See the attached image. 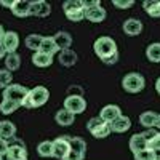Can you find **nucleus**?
I'll list each match as a JSON object with an SVG mask.
<instances>
[{
  "mask_svg": "<svg viewBox=\"0 0 160 160\" xmlns=\"http://www.w3.org/2000/svg\"><path fill=\"white\" fill-rule=\"evenodd\" d=\"M50 99V91L43 85H37L32 90H29V95L22 102V108L26 109H35V108H42L45 106Z\"/></svg>",
  "mask_w": 160,
  "mask_h": 160,
  "instance_id": "f257e3e1",
  "label": "nucleus"
},
{
  "mask_svg": "<svg viewBox=\"0 0 160 160\" xmlns=\"http://www.w3.org/2000/svg\"><path fill=\"white\" fill-rule=\"evenodd\" d=\"M93 50H95L96 53V56L104 61V59H108L109 56L115 55V53H118L117 50V43H115V40L109 35H102L99 38L95 40V43H93Z\"/></svg>",
  "mask_w": 160,
  "mask_h": 160,
  "instance_id": "f03ea898",
  "label": "nucleus"
},
{
  "mask_svg": "<svg viewBox=\"0 0 160 160\" xmlns=\"http://www.w3.org/2000/svg\"><path fill=\"white\" fill-rule=\"evenodd\" d=\"M122 87L127 93H131V95H135V93H139L144 90L146 87V78L142 77V74L139 72H128L123 78H122Z\"/></svg>",
  "mask_w": 160,
  "mask_h": 160,
  "instance_id": "7ed1b4c3",
  "label": "nucleus"
},
{
  "mask_svg": "<svg viewBox=\"0 0 160 160\" xmlns=\"http://www.w3.org/2000/svg\"><path fill=\"white\" fill-rule=\"evenodd\" d=\"M28 95H29V88H26L24 85H19V83H11L2 91V99H8L22 106Z\"/></svg>",
  "mask_w": 160,
  "mask_h": 160,
  "instance_id": "20e7f679",
  "label": "nucleus"
},
{
  "mask_svg": "<svg viewBox=\"0 0 160 160\" xmlns=\"http://www.w3.org/2000/svg\"><path fill=\"white\" fill-rule=\"evenodd\" d=\"M5 157L7 160H28V148L21 139L11 138V141L8 142V152Z\"/></svg>",
  "mask_w": 160,
  "mask_h": 160,
  "instance_id": "39448f33",
  "label": "nucleus"
},
{
  "mask_svg": "<svg viewBox=\"0 0 160 160\" xmlns=\"http://www.w3.org/2000/svg\"><path fill=\"white\" fill-rule=\"evenodd\" d=\"M64 109L69 111L74 115L82 114L87 109V101H85L83 96H80V95H69L68 98L64 99Z\"/></svg>",
  "mask_w": 160,
  "mask_h": 160,
  "instance_id": "423d86ee",
  "label": "nucleus"
},
{
  "mask_svg": "<svg viewBox=\"0 0 160 160\" xmlns=\"http://www.w3.org/2000/svg\"><path fill=\"white\" fill-rule=\"evenodd\" d=\"M69 141H71V136H58L55 141H53V157H56L59 160H64V157L71 151Z\"/></svg>",
  "mask_w": 160,
  "mask_h": 160,
  "instance_id": "0eeeda50",
  "label": "nucleus"
},
{
  "mask_svg": "<svg viewBox=\"0 0 160 160\" xmlns=\"http://www.w3.org/2000/svg\"><path fill=\"white\" fill-rule=\"evenodd\" d=\"M120 115H122V109H120L117 104H108V106H104V108L99 111L98 117L106 123H112L114 120L118 118Z\"/></svg>",
  "mask_w": 160,
  "mask_h": 160,
  "instance_id": "6e6552de",
  "label": "nucleus"
},
{
  "mask_svg": "<svg viewBox=\"0 0 160 160\" xmlns=\"http://www.w3.org/2000/svg\"><path fill=\"white\" fill-rule=\"evenodd\" d=\"M2 47L7 51V55L8 53H16V50L19 47V35H18V32L7 31L3 38H2Z\"/></svg>",
  "mask_w": 160,
  "mask_h": 160,
  "instance_id": "1a4fd4ad",
  "label": "nucleus"
},
{
  "mask_svg": "<svg viewBox=\"0 0 160 160\" xmlns=\"http://www.w3.org/2000/svg\"><path fill=\"white\" fill-rule=\"evenodd\" d=\"M51 13V5L45 0H37V2H31V16L35 18H47Z\"/></svg>",
  "mask_w": 160,
  "mask_h": 160,
  "instance_id": "9d476101",
  "label": "nucleus"
},
{
  "mask_svg": "<svg viewBox=\"0 0 160 160\" xmlns=\"http://www.w3.org/2000/svg\"><path fill=\"white\" fill-rule=\"evenodd\" d=\"M10 10L16 18H28V16H31V2H26V0H15Z\"/></svg>",
  "mask_w": 160,
  "mask_h": 160,
  "instance_id": "9b49d317",
  "label": "nucleus"
},
{
  "mask_svg": "<svg viewBox=\"0 0 160 160\" xmlns=\"http://www.w3.org/2000/svg\"><path fill=\"white\" fill-rule=\"evenodd\" d=\"M122 29L127 35H139L142 32V22L136 18H128L123 21Z\"/></svg>",
  "mask_w": 160,
  "mask_h": 160,
  "instance_id": "f8f14e48",
  "label": "nucleus"
},
{
  "mask_svg": "<svg viewBox=\"0 0 160 160\" xmlns=\"http://www.w3.org/2000/svg\"><path fill=\"white\" fill-rule=\"evenodd\" d=\"M85 13V19L91 21V22H102L106 19V10L99 5V7H93V8H87L83 10Z\"/></svg>",
  "mask_w": 160,
  "mask_h": 160,
  "instance_id": "ddd939ff",
  "label": "nucleus"
},
{
  "mask_svg": "<svg viewBox=\"0 0 160 160\" xmlns=\"http://www.w3.org/2000/svg\"><path fill=\"white\" fill-rule=\"evenodd\" d=\"M53 40H55V43L58 47L59 51L62 50H69L71 45H72V35L69 32H64V31H59L53 35Z\"/></svg>",
  "mask_w": 160,
  "mask_h": 160,
  "instance_id": "4468645a",
  "label": "nucleus"
},
{
  "mask_svg": "<svg viewBox=\"0 0 160 160\" xmlns=\"http://www.w3.org/2000/svg\"><path fill=\"white\" fill-rule=\"evenodd\" d=\"M77 53L74 50H62L59 51V55H58V61L61 66H64V68H72V66L77 64Z\"/></svg>",
  "mask_w": 160,
  "mask_h": 160,
  "instance_id": "2eb2a0df",
  "label": "nucleus"
},
{
  "mask_svg": "<svg viewBox=\"0 0 160 160\" xmlns=\"http://www.w3.org/2000/svg\"><path fill=\"white\" fill-rule=\"evenodd\" d=\"M111 131L112 133H125L131 128V120L127 115H120L118 118H115L112 123H109Z\"/></svg>",
  "mask_w": 160,
  "mask_h": 160,
  "instance_id": "dca6fc26",
  "label": "nucleus"
},
{
  "mask_svg": "<svg viewBox=\"0 0 160 160\" xmlns=\"http://www.w3.org/2000/svg\"><path fill=\"white\" fill-rule=\"evenodd\" d=\"M128 146H130V151L133 154H136V152H141L144 149H148V141L144 139V136L141 135V133H136V135H133L130 138Z\"/></svg>",
  "mask_w": 160,
  "mask_h": 160,
  "instance_id": "f3484780",
  "label": "nucleus"
},
{
  "mask_svg": "<svg viewBox=\"0 0 160 160\" xmlns=\"http://www.w3.org/2000/svg\"><path fill=\"white\" fill-rule=\"evenodd\" d=\"M16 135V125L10 120H0V138L11 139Z\"/></svg>",
  "mask_w": 160,
  "mask_h": 160,
  "instance_id": "a211bd4d",
  "label": "nucleus"
},
{
  "mask_svg": "<svg viewBox=\"0 0 160 160\" xmlns=\"http://www.w3.org/2000/svg\"><path fill=\"white\" fill-rule=\"evenodd\" d=\"M55 120H56V123H58V125H61V127H69V125H72V123H74L75 115H74V114H71L69 111H66V109L62 108V109H59V111L56 112Z\"/></svg>",
  "mask_w": 160,
  "mask_h": 160,
  "instance_id": "6ab92c4d",
  "label": "nucleus"
},
{
  "mask_svg": "<svg viewBox=\"0 0 160 160\" xmlns=\"http://www.w3.org/2000/svg\"><path fill=\"white\" fill-rule=\"evenodd\" d=\"M51 62H53V56L45 55L42 51H35L32 55V64L35 68H48V66H51Z\"/></svg>",
  "mask_w": 160,
  "mask_h": 160,
  "instance_id": "aec40b11",
  "label": "nucleus"
},
{
  "mask_svg": "<svg viewBox=\"0 0 160 160\" xmlns=\"http://www.w3.org/2000/svg\"><path fill=\"white\" fill-rule=\"evenodd\" d=\"M38 51L45 53V55H50V56H53L55 53H59V50H58V47L55 43V40H53V37H43Z\"/></svg>",
  "mask_w": 160,
  "mask_h": 160,
  "instance_id": "412c9836",
  "label": "nucleus"
},
{
  "mask_svg": "<svg viewBox=\"0 0 160 160\" xmlns=\"http://www.w3.org/2000/svg\"><path fill=\"white\" fill-rule=\"evenodd\" d=\"M157 117L158 114L154 112V111H146L139 115V123L144 127V128H155V122H157Z\"/></svg>",
  "mask_w": 160,
  "mask_h": 160,
  "instance_id": "4be33fe9",
  "label": "nucleus"
},
{
  "mask_svg": "<svg viewBox=\"0 0 160 160\" xmlns=\"http://www.w3.org/2000/svg\"><path fill=\"white\" fill-rule=\"evenodd\" d=\"M21 68V56L18 53H8L5 56V69L10 72H15Z\"/></svg>",
  "mask_w": 160,
  "mask_h": 160,
  "instance_id": "5701e85b",
  "label": "nucleus"
},
{
  "mask_svg": "<svg viewBox=\"0 0 160 160\" xmlns=\"http://www.w3.org/2000/svg\"><path fill=\"white\" fill-rule=\"evenodd\" d=\"M69 146H71V151H75V152L82 154V155H85V152H87V142L80 136H71Z\"/></svg>",
  "mask_w": 160,
  "mask_h": 160,
  "instance_id": "b1692460",
  "label": "nucleus"
},
{
  "mask_svg": "<svg viewBox=\"0 0 160 160\" xmlns=\"http://www.w3.org/2000/svg\"><path fill=\"white\" fill-rule=\"evenodd\" d=\"M146 56L151 62H160V42H154L146 48Z\"/></svg>",
  "mask_w": 160,
  "mask_h": 160,
  "instance_id": "393cba45",
  "label": "nucleus"
},
{
  "mask_svg": "<svg viewBox=\"0 0 160 160\" xmlns=\"http://www.w3.org/2000/svg\"><path fill=\"white\" fill-rule=\"evenodd\" d=\"M144 10L148 11V15L152 18H160V0H148L142 3Z\"/></svg>",
  "mask_w": 160,
  "mask_h": 160,
  "instance_id": "a878e982",
  "label": "nucleus"
},
{
  "mask_svg": "<svg viewBox=\"0 0 160 160\" xmlns=\"http://www.w3.org/2000/svg\"><path fill=\"white\" fill-rule=\"evenodd\" d=\"M37 154L40 157H43V158H50L53 157V141H42V142H38L37 146Z\"/></svg>",
  "mask_w": 160,
  "mask_h": 160,
  "instance_id": "bb28decb",
  "label": "nucleus"
},
{
  "mask_svg": "<svg viewBox=\"0 0 160 160\" xmlns=\"http://www.w3.org/2000/svg\"><path fill=\"white\" fill-rule=\"evenodd\" d=\"M42 35H38V34H29L28 37H26V48H29L32 50L34 53L38 51L40 48V43H42Z\"/></svg>",
  "mask_w": 160,
  "mask_h": 160,
  "instance_id": "cd10ccee",
  "label": "nucleus"
},
{
  "mask_svg": "<svg viewBox=\"0 0 160 160\" xmlns=\"http://www.w3.org/2000/svg\"><path fill=\"white\" fill-rule=\"evenodd\" d=\"M111 127H109V123H106V122H102L99 127H96L95 130L91 131V135L95 136L96 139H102V138H108L109 135H111Z\"/></svg>",
  "mask_w": 160,
  "mask_h": 160,
  "instance_id": "c85d7f7f",
  "label": "nucleus"
},
{
  "mask_svg": "<svg viewBox=\"0 0 160 160\" xmlns=\"http://www.w3.org/2000/svg\"><path fill=\"white\" fill-rule=\"evenodd\" d=\"M21 108L19 104L13 102V101H8V99H2V102H0V112L8 115V114H13L15 111H18Z\"/></svg>",
  "mask_w": 160,
  "mask_h": 160,
  "instance_id": "c756f323",
  "label": "nucleus"
},
{
  "mask_svg": "<svg viewBox=\"0 0 160 160\" xmlns=\"http://www.w3.org/2000/svg\"><path fill=\"white\" fill-rule=\"evenodd\" d=\"M62 10H64V13L74 11V10H83L82 0H68V2L62 3Z\"/></svg>",
  "mask_w": 160,
  "mask_h": 160,
  "instance_id": "7c9ffc66",
  "label": "nucleus"
},
{
  "mask_svg": "<svg viewBox=\"0 0 160 160\" xmlns=\"http://www.w3.org/2000/svg\"><path fill=\"white\" fill-rule=\"evenodd\" d=\"M11 80H13V77H11V72L10 71H7V69H0V88H7V87H10L11 85Z\"/></svg>",
  "mask_w": 160,
  "mask_h": 160,
  "instance_id": "2f4dec72",
  "label": "nucleus"
},
{
  "mask_svg": "<svg viewBox=\"0 0 160 160\" xmlns=\"http://www.w3.org/2000/svg\"><path fill=\"white\" fill-rule=\"evenodd\" d=\"M64 15H66V18H68L69 21H72V22H78V21L85 19V13H83V10H74V11H68V13H64Z\"/></svg>",
  "mask_w": 160,
  "mask_h": 160,
  "instance_id": "473e14b6",
  "label": "nucleus"
},
{
  "mask_svg": "<svg viewBox=\"0 0 160 160\" xmlns=\"http://www.w3.org/2000/svg\"><path fill=\"white\" fill-rule=\"evenodd\" d=\"M155 155H157V154H155L154 151H151V149H144V151L135 154V160H154Z\"/></svg>",
  "mask_w": 160,
  "mask_h": 160,
  "instance_id": "72a5a7b5",
  "label": "nucleus"
},
{
  "mask_svg": "<svg viewBox=\"0 0 160 160\" xmlns=\"http://www.w3.org/2000/svg\"><path fill=\"white\" fill-rule=\"evenodd\" d=\"M112 5H114L115 8H122V10H125V8L135 7V0H114Z\"/></svg>",
  "mask_w": 160,
  "mask_h": 160,
  "instance_id": "f704fd0d",
  "label": "nucleus"
},
{
  "mask_svg": "<svg viewBox=\"0 0 160 160\" xmlns=\"http://www.w3.org/2000/svg\"><path fill=\"white\" fill-rule=\"evenodd\" d=\"M148 149H151V151H154L155 154H158L160 152V133L154 138V139H151L149 142H148Z\"/></svg>",
  "mask_w": 160,
  "mask_h": 160,
  "instance_id": "c9c22d12",
  "label": "nucleus"
},
{
  "mask_svg": "<svg viewBox=\"0 0 160 160\" xmlns=\"http://www.w3.org/2000/svg\"><path fill=\"white\" fill-rule=\"evenodd\" d=\"M101 123H102V120H101L99 117H93V118H90V120H88V123H87V130L91 133L93 130H95L96 127H99Z\"/></svg>",
  "mask_w": 160,
  "mask_h": 160,
  "instance_id": "e433bc0d",
  "label": "nucleus"
},
{
  "mask_svg": "<svg viewBox=\"0 0 160 160\" xmlns=\"http://www.w3.org/2000/svg\"><path fill=\"white\" fill-rule=\"evenodd\" d=\"M141 135L144 136V139H146V141L149 142L151 139H154V138H155V136L158 135V131H157L155 128H149V130H146L144 133H141Z\"/></svg>",
  "mask_w": 160,
  "mask_h": 160,
  "instance_id": "4c0bfd02",
  "label": "nucleus"
},
{
  "mask_svg": "<svg viewBox=\"0 0 160 160\" xmlns=\"http://www.w3.org/2000/svg\"><path fill=\"white\" fill-rule=\"evenodd\" d=\"M83 158H85V155L78 154V152H75V151H69V154L64 157V160H83Z\"/></svg>",
  "mask_w": 160,
  "mask_h": 160,
  "instance_id": "58836bf2",
  "label": "nucleus"
},
{
  "mask_svg": "<svg viewBox=\"0 0 160 160\" xmlns=\"http://www.w3.org/2000/svg\"><path fill=\"white\" fill-rule=\"evenodd\" d=\"M82 5H83V10H87V8H93V7H99L101 2L99 0H82Z\"/></svg>",
  "mask_w": 160,
  "mask_h": 160,
  "instance_id": "ea45409f",
  "label": "nucleus"
},
{
  "mask_svg": "<svg viewBox=\"0 0 160 160\" xmlns=\"http://www.w3.org/2000/svg\"><path fill=\"white\" fill-rule=\"evenodd\" d=\"M7 152H8V141L0 138V157L3 158V155H7Z\"/></svg>",
  "mask_w": 160,
  "mask_h": 160,
  "instance_id": "a19ab883",
  "label": "nucleus"
},
{
  "mask_svg": "<svg viewBox=\"0 0 160 160\" xmlns=\"http://www.w3.org/2000/svg\"><path fill=\"white\" fill-rule=\"evenodd\" d=\"M117 61H118V53H115V55L109 56L108 59H104L102 62H104V64H108V66H112V64H115Z\"/></svg>",
  "mask_w": 160,
  "mask_h": 160,
  "instance_id": "79ce46f5",
  "label": "nucleus"
},
{
  "mask_svg": "<svg viewBox=\"0 0 160 160\" xmlns=\"http://www.w3.org/2000/svg\"><path fill=\"white\" fill-rule=\"evenodd\" d=\"M13 2H5V0H0V7H3V8H11Z\"/></svg>",
  "mask_w": 160,
  "mask_h": 160,
  "instance_id": "37998d69",
  "label": "nucleus"
},
{
  "mask_svg": "<svg viewBox=\"0 0 160 160\" xmlns=\"http://www.w3.org/2000/svg\"><path fill=\"white\" fill-rule=\"evenodd\" d=\"M5 29H3V26L2 24H0V43H2V38H3V35H5Z\"/></svg>",
  "mask_w": 160,
  "mask_h": 160,
  "instance_id": "c03bdc74",
  "label": "nucleus"
},
{
  "mask_svg": "<svg viewBox=\"0 0 160 160\" xmlns=\"http://www.w3.org/2000/svg\"><path fill=\"white\" fill-rule=\"evenodd\" d=\"M7 56V51L3 50V47H2V43H0V59H2V58H5Z\"/></svg>",
  "mask_w": 160,
  "mask_h": 160,
  "instance_id": "a18cd8bd",
  "label": "nucleus"
},
{
  "mask_svg": "<svg viewBox=\"0 0 160 160\" xmlns=\"http://www.w3.org/2000/svg\"><path fill=\"white\" fill-rule=\"evenodd\" d=\"M155 90H157V93L160 95V77L157 78V82H155Z\"/></svg>",
  "mask_w": 160,
  "mask_h": 160,
  "instance_id": "49530a36",
  "label": "nucleus"
},
{
  "mask_svg": "<svg viewBox=\"0 0 160 160\" xmlns=\"http://www.w3.org/2000/svg\"><path fill=\"white\" fill-rule=\"evenodd\" d=\"M155 130H160V114L157 117V122H155Z\"/></svg>",
  "mask_w": 160,
  "mask_h": 160,
  "instance_id": "de8ad7c7",
  "label": "nucleus"
},
{
  "mask_svg": "<svg viewBox=\"0 0 160 160\" xmlns=\"http://www.w3.org/2000/svg\"><path fill=\"white\" fill-rule=\"evenodd\" d=\"M154 160H160V154H157V155H155V158H154Z\"/></svg>",
  "mask_w": 160,
  "mask_h": 160,
  "instance_id": "09e8293b",
  "label": "nucleus"
},
{
  "mask_svg": "<svg viewBox=\"0 0 160 160\" xmlns=\"http://www.w3.org/2000/svg\"><path fill=\"white\" fill-rule=\"evenodd\" d=\"M0 160H3V158H2V157H0Z\"/></svg>",
  "mask_w": 160,
  "mask_h": 160,
  "instance_id": "8fccbe9b",
  "label": "nucleus"
}]
</instances>
